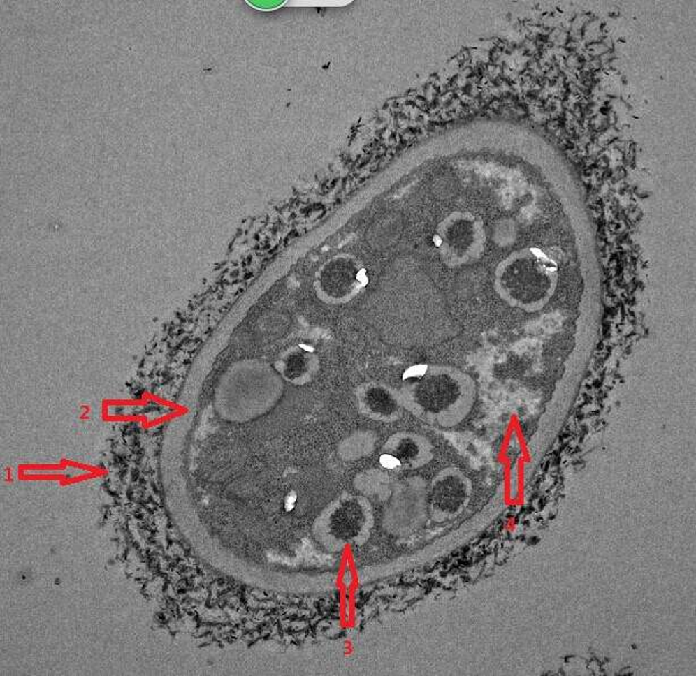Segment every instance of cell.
I'll list each match as a JSON object with an SVG mask.
<instances>
[{
  "mask_svg": "<svg viewBox=\"0 0 696 676\" xmlns=\"http://www.w3.org/2000/svg\"><path fill=\"white\" fill-rule=\"evenodd\" d=\"M322 288L328 295L342 297L349 295L357 282V272L351 265H340L326 271L320 277Z\"/></svg>",
  "mask_w": 696,
  "mask_h": 676,
  "instance_id": "1",
  "label": "cell"
},
{
  "mask_svg": "<svg viewBox=\"0 0 696 676\" xmlns=\"http://www.w3.org/2000/svg\"><path fill=\"white\" fill-rule=\"evenodd\" d=\"M363 402L377 413H387L393 411L396 408L395 398L382 388H372L368 390Z\"/></svg>",
  "mask_w": 696,
  "mask_h": 676,
  "instance_id": "2",
  "label": "cell"
},
{
  "mask_svg": "<svg viewBox=\"0 0 696 676\" xmlns=\"http://www.w3.org/2000/svg\"><path fill=\"white\" fill-rule=\"evenodd\" d=\"M309 369V359L303 353H291L285 360L284 373L289 379H298L303 376Z\"/></svg>",
  "mask_w": 696,
  "mask_h": 676,
  "instance_id": "3",
  "label": "cell"
}]
</instances>
